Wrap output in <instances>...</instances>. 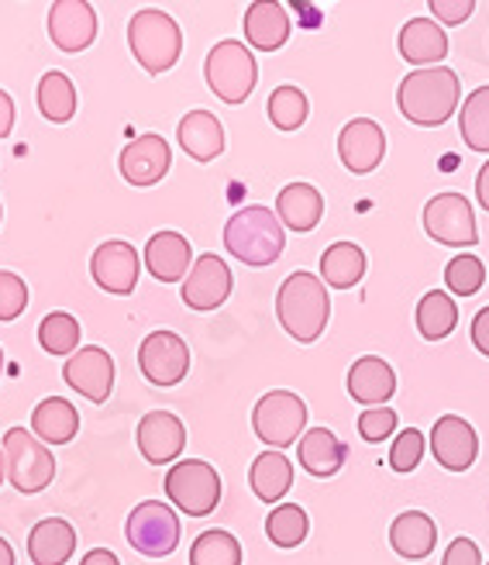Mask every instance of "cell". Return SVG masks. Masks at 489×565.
I'll return each instance as SVG.
<instances>
[{
  "label": "cell",
  "mask_w": 489,
  "mask_h": 565,
  "mask_svg": "<svg viewBox=\"0 0 489 565\" xmlns=\"http://www.w3.org/2000/svg\"><path fill=\"white\" fill-rule=\"evenodd\" d=\"M463 100V83L445 66H424L414 70L396 90L400 115L421 128H438L445 125Z\"/></svg>",
  "instance_id": "1"
},
{
  "label": "cell",
  "mask_w": 489,
  "mask_h": 565,
  "mask_svg": "<svg viewBox=\"0 0 489 565\" xmlns=\"http://www.w3.org/2000/svg\"><path fill=\"white\" fill-rule=\"evenodd\" d=\"M276 318L294 342H300V345L318 342L328 328V318H331V300H328L325 279L310 276L304 269L286 276L276 294Z\"/></svg>",
  "instance_id": "2"
},
{
  "label": "cell",
  "mask_w": 489,
  "mask_h": 565,
  "mask_svg": "<svg viewBox=\"0 0 489 565\" xmlns=\"http://www.w3.org/2000/svg\"><path fill=\"white\" fill-rule=\"evenodd\" d=\"M224 248L245 266H255V269L273 266L286 248L283 221L263 204L242 207L224 224Z\"/></svg>",
  "instance_id": "3"
},
{
  "label": "cell",
  "mask_w": 489,
  "mask_h": 565,
  "mask_svg": "<svg viewBox=\"0 0 489 565\" xmlns=\"http://www.w3.org/2000/svg\"><path fill=\"white\" fill-rule=\"evenodd\" d=\"M128 45L135 63L149 76H162L180 63L183 55V32L166 11L146 8L128 21Z\"/></svg>",
  "instance_id": "4"
},
{
  "label": "cell",
  "mask_w": 489,
  "mask_h": 565,
  "mask_svg": "<svg viewBox=\"0 0 489 565\" xmlns=\"http://www.w3.org/2000/svg\"><path fill=\"white\" fill-rule=\"evenodd\" d=\"M204 76H208L211 94H217L224 104H245L258 83V66L245 42L224 39L211 49L204 63Z\"/></svg>",
  "instance_id": "5"
},
{
  "label": "cell",
  "mask_w": 489,
  "mask_h": 565,
  "mask_svg": "<svg viewBox=\"0 0 489 565\" xmlns=\"http://www.w3.org/2000/svg\"><path fill=\"white\" fill-rule=\"evenodd\" d=\"M166 497L177 503V511L190 518H208L211 511H217L221 476L211 462L183 459L166 472Z\"/></svg>",
  "instance_id": "6"
},
{
  "label": "cell",
  "mask_w": 489,
  "mask_h": 565,
  "mask_svg": "<svg viewBox=\"0 0 489 565\" xmlns=\"http://www.w3.org/2000/svg\"><path fill=\"white\" fill-rule=\"evenodd\" d=\"M125 539L135 552L149 558H166L180 545V518L162 500H141L128 514Z\"/></svg>",
  "instance_id": "7"
},
{
  "label": "cell",
  "mask_w": 489,
  "mask_h": 565,
  "mask_svg": "<svg viewBox=\"0 0 489 565\" xmlns=\"http://www.w3.org/2000/svg\"><path fill=\"white\" fill-rule=\"evenodd\" d=\"M4 462H8V479L14 483V490L21 493H42L52 476H55V459L45 448V441H39L32 431L24 428H11L4 435Z\"/></svg>",
  "instance_id": "8"
},
{
  "label": "cell",
  "mask_w": 489,
  "mask_h": 565,
  "mask_svg": "<svg viewBox=\"0 0 489 565\" xmlns=\"http://www.w3.org/2000/svg\"><path fill=\"white\" fill-rule=\"evenodd\" d=\"M252 428L269 448H286L300 441L307 428V404L290 390H273L252 411Z\"/></svg>",
  "instance_id": "9"
},
{
  "label": "cell",
  "mask_w": 489,
  "mask_h": 565,
  "mask_svg": "<svg viewBox=\"0 0 489 565\" xmlns=\"http://www.w3.org/2000/svg\"><path fill=\"white\" fill-rule=\"evenodd\" d=\"M424 232L451 248H472L479 242L472 204L463 193H438L424 207Z\"/></svg>",
  "instance_id": "10"
},
{
  "label": "cell",
  "mask_w": 489,
  "mask_h": 565,
  "mask_svg": "<svg viewBox=\"0 0 489 565\" xmlns=\"http://www.w3.org/2000/svg\"><path fill=\"white\" fill-rule=\"evenodd\" d=\"M138 365L152 386H177L190 373V345L177 331H152L138 349Z\"/></svg>",
  "instance_id": "11"
},
{
  "label": "cell",
  "mask_w": 489,
  "mask_h": 565,
  "mask_svg": "<svg viewBox=\"0 0 489 565\" xmlns=\"http://www.w3.org/2000/svg\"><path fill=\"white\" fill-rule=\"evenodd\" d=\"M49 39L66 55H79L83 49H91L97 39V11L91 8V0H52Z\"/></svg>",
  "instance_id": "12"
},
{
  "label": "cell",
  "mask_w": 489,
  "mask_h": 565,
  "mask_svg": "<svg viewBox=\"0 0 489 565\" xmlns=\"http://www.w3.org/2000/svg\"><path fill=\"white\" fill-rule=\"evenodd\" d=\"M91 273H94V282L100 290L114 294V297H128L135 294L138 287V276H141V259L135 245L114 238V242H104L94 259H91Z\"/></svg>",
  "instance_id": "13"
},
{
  "label": "cell",
  "mask_w": 489,
  "mask_h": 565,
  "mask_svg": "<svg viewBox=\"0 0 489 565\" xmlns=\"http://www.w3.org/2000/svg\"><path fill=\"white\" fill-rule=\"evenodd\" d=\"M138 451L146 456V462L152 466H166V462H177L187 448V428L177 414L169 411H149L146 417L138 420Z\"/></svg>",
  "instance_id": "14"
},
{
  "label": "cell",
  "mask_w": 489,
  "mask_h": 565,
  "mask_svg": "<svg viewBox=\"0 0 489 565\" xmlns=\"http://www.w3.org/2000/svg\"><path fill=\"white\" fill-rule=\"evenodd\" d=\"M430 451H435L438 466H445L448 472H466L479 456L476 428L458 414L438 417L435 428H430Z\"/></svg>",
  "instance_id": "15"
},
{
  "label": "cell",
  "mask_w": 489,
  "mask_h": 565,
  "mask_svg": "<svg viewBox=\"0 0 489 565\" xmlns=\"http://www.w3.org/2000/svg\"><path fill=\"white\" fill-rule=\"evenodd\" d=\"M338 156H341V162H344L349 173H355V177L372 173V169H376L383 162V156H386V135H383V128L372 118L349 121V125L341 128V135H338Z\"/></svg>",
  "instance_id": "16"
},
{
  "label": "cell",
  "mask_w": 489,
  "mask_h": 565,
  "mask_svg": "<svg viewBox=\"0 0 489 565\" xmlns=\"http://www.w3.org/2000/svg\"><path fill=\"white\" fill-rule=\"evenodd\" d=\"M232 294V269L221 256H200L183 279V303L190 310H217Z\"/></svg>",
  "instance_id": "17"
},
{
  "label": "cell",
  "mask_w": 489,
  "mask_h": 565,
  "mask_svg": "<svg viewBox=\"0 0 489 565\" xmlns=\"http://www.w3.org/2000/svg\"><path fill=\"white\" fill-rule=\"evenodd\" d=\"M63 376L79 397L94 401V404H107L110 390H114V359L97 345H86L66 359Z\"/></svg>",
  "instance_id": "18"
},
{
  "label": "cell",
  "mask_w": 489,
  "mask_h": 565,
  "mask_svg": "<svg viewBox=\"0 0 489 565\" xmlns=\"http://www.w3.org/2000/svg\"><path fill=\"white\" fill-rule=\"evenodd\" d=\"M172 166V152L169 141L162 135H141L135 138L131 146H125L121 152V177L131 186H156Z\"/></svg>",
  "instance_id": "19"
},
{
  "label": "cell",
  "mask_w": 489,
  "mask_h": 565,
  "mask_svg": "<svg viewBox=\"0 0 489 565\" xmlns=\"http://www.w3.org/2000/svg\"><path fill=\"white\" fill-rule=\"evenodd\" d=\"M349 393L362 407H383L396 393V373L393 365L380 355H362L349 370Z\"/></svg>",
  "instance_id": "20"
},
{
  "label": "cell",
  "mask_w": 489,
  "mask_h": 565,
  "mask_svg": "<svg viewBox=\"0 0 489 565\" xmlns=\"http://www.w3.org/2000/svg\"><path fill=\"white\" fill-rule=\"evenodd\" d=\"M245 42L255 52H276L290 42V14L279 0H252L245 11Z\"/></svg>",
  "instance_id": "21"
},
{
  "label": "cell",
  "mask_w": 489,
  "mask_h": 565,
  "mask_svg": "<svg viewBox=\"0 0 489 565\" xmlns=\"http://www.w3.org/2000/svg\"><path fill=\"white\" fill-rule=\"evenodd\" d=\"M400 55L424 70V66H442V60L448 55V35L438 21L430 18H411L404 28H400Z\"/></svg>",
  "instance_id": "22"
},
{
  "label": "cell",
  "mask_w": 489,
  "mask_h": 565,
  "mask_svg": "<svg viewBox=\"0 0 489 565\" xmlns=\"http://www.w3.org/2000/svg\"><path fill=\"white\" fill-rule=\"evenodd\" d=\"M276 217L286 224L290 232H313L321 224L325 217V196L318 186H310V183H290V186H283L279 196H276Z\"/></svg>",
  "instance_id": "23"
},
{
  "label": "cell",
  "mask_w": 489,
  "mask_h": 565,
  "mask_svg": "<svg viewBox=\"0 0 489 565\" xmlns=\"http://www.w3.org/2000/svg\"><path fill=\"white\" fill-rule=\"evenodd\" d=\"M76 552V531L63 518H45L28 534V558L35 565H66Z\"/></svg>",
  "instance_id": "24"
},
{
  "label": "cell",
  "mask_w": 489,
  "mask_h": 565,
  "mask_svg": "<svg viewBox=\"0 0 489 565\" xmlns=\"http://www.w3.org/2000/svg\"><path fill=\"white\" fill-rule=\"evenodd\" d=\"M190 259H193L190 242L180 232H159L146 245V269L159 282H180V279H187Z\"/></svg>",
  "instance_id": "25"
},
{
  "label": "cell",
  "mask_w": 489,
  "mask_h": 565,
  "mask_svg": "<svg viewBox=\"0 0 489 565\" xmlns=\"http://www.w3.org/2000/svg\"><path fill=\"white\" fill-rule=\"evenodd\" d=\"M180 146L196 162H214L224 152V128L211 110H190L177 128Z\"/></svg>",
  "instance_id": "26"
},
{
  "label": "cell",
  "mask_w": 489,
  "mask_h": 565,
  "mask_svg": "<svg viewBox=\"0 0 489 565\" xmlns=\"http://www.w3.org/2000/svg\"><path fill=\"white\" fill-rule=\"evenodd\" d=\"M390 545H393L396 555L421 562V558H427L430 552H435L438 527L424 511H404L390 527Z\"/></svg>",
  "instance_id": "27"
},
{
  "label": "cell",
  "mask_w": 489,
  "mask_h": 565,
  "mask_svg": "<svg viewBox=\"0 0 489 565\" xmlns=\"http://www.w3.org/2000/svg\"><path fill=\"white\" fill-rule=\"evenodd\" d=\"M248 483H252V493L263 503H279L294 487V462L286 459L279 448H269L252 462Z\"/></svg>",
  "instance_id": "28"
},
{
  "label": "cell",
  "mask_w": 489,
  "mask_h": 565,
  "mask_svg": "<svg viewBox=\"0 0 489 565\" xmlns=\"http://www.w3.org/2000/svg\"><path fill=\"white\" fill-rule=\"evenodd\" d=\"M76 431H79V414L63 397H49L32 411V435L45 445H70Z\"/></svg>",
  "instance_id": "29"
},
{
  "label": "cell",
  "mask_w": 489,
  "mask_h": 565,
  "mask_svg": "<svg viewBox=\"0 0 489 565\" xmlns=\"http://www.w3.org/2000/svg\"><path fill=\"white\" fill-rule=\"evenodd\" d=\"M297 456H300V466L310 472V476H318V479H328L334 476L341 466H344V445L334 431L328 428H310L300 435V448H297Z\"/></svg>",
  "instance_id": "30"
},
{
  "label": "cell",
  "mask_w": 489,
  "mask_h": 565,
  "mask_svg": "<svg viewBox=\"0 0 489 565\" xmlns=\"http://www.w3.org/2000/svg\"><path fill=\"white\" fill-rule=\"evenodd\" d=\"M365 276V252L355 242H334L321 256V279L331 290H352Z\"/></svg>",
  "instance_id": "31"
},
{
  "label": "cell",
  "mask_w": 489,
  "mask_h": 565,
  "mask_svg": "<svg viewBox=\"0 0 489 565\" xmlns=\"http://www.w3.org/2000/svg\"><path fill=\"white\" fill-rule=\"evenodd\" d=\"M458 324V307L445 290H430L421 297L417 303V331L427 338V342H442L448 338Z\"/></svg>",
  "instance_id": "32"
},
{
  "label": "cell",
  "mask_w": 489,
  "mask_h": 565,
  "mask_svg": "<svg viewBox=\"0 0 489 565\" xmlns=\"http://www.w3.org/2000/svg\"><path fill=\"white\" fill-rule=\"evenodd\" d=\"M39 110L52 125H66L76 115V87L66 73H45L39 83Z\"/></svg>",
  "instance_id": "33"
},
{
  "label": "cell",
  "mask_w": 489,
  "mask_h": 565,
  "mask_svg": "<svg viewBox=\"0 0 489 565\" xmlns=\"http://www.w3.org/2000/svg\"><path fill=\"white\" fill-rule=\"evenodd\" d=\"M458 128L472 152H489V83L476 87L458 107Z\"/></svg>",
  "instance_id": "34"
},
{
  "label": "cell",
  "mask_w": 489,
  "mask_h": 565,
  "mask_svg": "<svg viewBox=\"0 0 489 565\" xmlns=\"http://www.w3.org/2000/svg\"><path fill=\"white\" fill-rule=\"evenodd\" d=\"M307 511L300 503H279L269 511L266 518V534H269V542L279 545V548H297L304 545L307 539Z\"/></svg>",
  "instance_id": "35"
},
{
  "label": "cell",
  "mask_w": 489,
  "mask_h": 565,
  "mask_svg": "<svg viewBox=\"0 0 489 565\" xmlns=\"http://www.w3.org/2000/svg\"><path fill=\"white\" fill-rule=\"evenodd\" d=\"M190 565H242V545L227 531H204L190 545Z\"/></svg>",
  "instance_id": "36"
},
{
  "label": "cell",
  "mask_w": 489,
  "mask_h": 565,
  "mask_svg": "<svg viewBox=\"0 0 489 565\" xmlns=\"http://www.w3.org/2000/svg\"><path fill=\"white\" fill-rule=\"evenodd\" d=\"M39 345L49 355H73L79 349V321L66 310H52L39 324Z\"/></svg>",
  "instance_id": "37"
},
{
  "label": "cell",
  "mask_w": 489,
  "mask_h": 565,
  "mask_svg": "<svg viewBox=\"0 0 489 565\" xmlns=\"http://www.w3.org/2000/svg\"><path fill=\"white\" fill-rule=\"evenodd\" d=\"M266 115L279 131H297L310 115V104L300 87H290V83H286V87L273 90V97L266 104Z\"/></svg>",
  "instance_id": "38"
},
{
  "label": "cell",
  "mask_w": 489,
  "mask_h": 565,
  "mask_svg": "<svg viewBox=\"0 0 489 565\" xmlns=\"http://www.w3.org/2000/svg\"><path fill=\"white\" fill-rule=\"evenodd\" d=\"M486 282V266L482 259L469 256V252H463V256H455L448 266H445V287L455 294V297H472L482 290Z\"/></svg>",
  "instance_id": "39"
},
{
  "label": "cell",
  "mask_w": 489,
  "mask_h": 565,
  "mask_svg": "<svg viewBox=\"0 0 489 565\" xmlns=\"http://www.w3.org/2000/svg\"><path fill=\"white\" fill-rule=\"evenodd\" d=\"M421 459H424V435L417 428H404L390 448L393 472H414L421 466Z\"/></svg>",
  "instance_id": "40"
},
{
  "label": "cell",
  "mask_w": 489,
  "mask_h": 565,
  "mask_svg": "<svg viewBox=\"0 0 489 565\" xmlns=\"http://www.w3.org/2000/svg\"><path fill=\"white\" fill-rule=\"evenodd\" d=\"M28 307V287L18 273L0 269V321H14Z\"/></svg>",
  "instance_id": "41"
},
{
  "label": "cell",
  "mask_w": 489,
  "mask_h": 565,
  "mask_svg": "<svg viewBox=\"0 0 489 565\" xmlns=\"http://www.w3.org/2000/svg\"><path fill=\"white\" fill-rule=\"evenodd\" d=\"M393 431H396V411H390L386 404H383V407H369V411H362V417H359V435H362V441L380 445V441H386Z\"/></svg>",
  "instance_id": "42"
},
{
  "label": "cell",
  "mask_w": 489,
  "mask_h": 565,
  "mask_svg": "<svg viewBox=\"0 0 489 565\" xmlns=\"http://www.w3.org/2000/svg\"><path fill=\"white\" fill-rule=\"evenodd\" d=\"M430 14L438 18L442 28H458L466 24L476 11V0H427Z\"/></svg>",
  "instance_id": "43"
},
{
  "label": "cell",
  "mask_w": 489,
  "mask_h": 565,
  "mask_svg": "<svg viewBox=\"0 0 489 565\" xmlns=\"http://www.w3.org/2000/svg\"><path fill=\"white\" fill-rule=\"evenodd\" d=\"M442 565H482L479 545H476L472 539H455V542L445 548Z\"/></svg>",
  "instance_id": "44"
},
{
  "label": "cell",
  "mask_w": 489,
  "mask_h": 565,
  "mask_svg": "<svg viewBox=\"0 0 489 565\" xmlns=\"http://www.w3.org/2000/svg\"><path fill=\"white\" fill-rule=\"evenodd\" d=\"M472 345L489 359V307H482L472 318Z\"/></svg>",
  "instance_id": "45"
},
{
  "label": "cell",
  "mask_w": 489,
  "mask_h": 565,
  "mask_svg": "<svg viewBox=\"0 0 489 565\" xmlns=\"http://www.w3.org/2000/svg\"><path fill=\"white\" fill-rule=\"evenodd\" d=\"M14 131V100L11 94L0 90V138H8Z\"/></svg>",
  "instance_id": "46"
},
{
  "label": "cell",
  "mask_w": 489,
  "mask_h": 565,
  "mask_svg": "<svg viewBox=\"0 0 489 565\" xmlns=\"http://www.w3.org/2000/svg\"><path fill=\"white\" fill-rule=\"evenodd\" d=\"M79 565H121V562H118V555H114L110 548H94V552H86L79 558Z\"/></svg>",
  "instance_id": "47"
},
{
  "label": "cell",
  "mask_w": 489,
  "mask_h": 565,
  "mask_svg": "<svg viewBox=\"0 0 489 565\" xmlns=\"http://www.w3.org/2000/svg\"><path fill=\"white\" fill-rule=\"evenodd\" d=\"M476 201L489 211V159H486V166L479 169V177H476Z\"/></svg>",
  "instance_id": "48"
},
{
  "label": "cell",
  "mask_w": 489,
  "mask_h": 565,
  "mask_svg": "<svg viewBox=\"0 0 489 565\" xmlns=\"http://www.w3.org/2000/svg\"><path fill=\"white\" fill-rule=\"evenodd\" d=\"M0 565H14V548L8 545V539H0Z\"/></svg>",
  "instance_id": "49"
},
{
  "label": "cell",
  "mask_w": 489,
  "mask_h": 565,
  "mask_svg": "<svg viewBox=\"0 0 489 565\" xmlns=\"http://www.w3.org/2000/svg\"><path fill=\"white\" fill-rule=\"evenodd\" d=\"M4 476H8V462H4V448H0V487H4Z\"/></svg>",
  "instance_id": "50"
},
{
  "label": "cell",
  "mask_w": 489,
  "mask_h": 565,
  "mask_svg": "<svg viewBox=\"0 0 489 565\" xmlns=\"http://www.w3.org/2000/svg\"><path fill=\"white\" fill-rule=\"evenodd\" d=\"M0 376H4V349H0Z\"/></svg>",
  "instance_id": "51"
},
{
  "label": "cell",
  "mask_w": 489,
  "mask_h": 565,
  "mask_svg": "<svg viewBox=\"0 0 489 565\" xmlns=\"http://www.w3.org/2000/svg\"><path fill=\"white\" fill-rule=\"evenodd\" d=\"M0 217H4V207H0Z\"/></svg>",
  "instance_id": "52"
},
{
  "label": "cell",
  "mask_w": 489,
  "mask_h": 565,
  "mask_svg": "<svg viewBox=\"0 0 489 565\" xmlns=\"http://www.w3.org/2000/svg\"><path fill=\"white\" fill-rule=\"evenodd\" d=\"M486 565H489V562H486Z\"/></svg>",
  "instance_id": "53"
}]
</instances>
